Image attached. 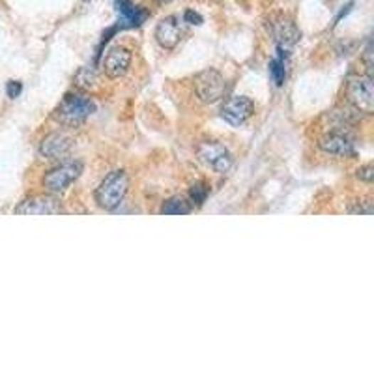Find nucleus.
Masks as SVG:
<instances>
[{"instance_id":"9","label":"nucleus","mask_w":374,"mask_h":374,"mask_svg":"<svg viewBox=\"0 0 374 374\" xmlns=\"http://www.w3.org/2000/svg\"><path fill=\"white\" fill-rule=\"evenodd\" d=\"M319 148L324 154L335 157H354L356 156V146L354 141L350 139L348 133L335 129V132L326 133L324 137H320Z\"/></svg>"},{"instance_id":"14","label":"nucleus","mask_w":374,"mask_h":374,"mask_svg":"<svg viewBox=\"0 0 374 374\" xmlns=\"http://www.w3.org/2000/svg\"><path fill=\"white\" fill-rule=\"evenodd\" d=\"M117 11L120 16L118 28H137L148 19V11L144 8H139L132 0H117Z\"/></svg>"},{"instance_id":"17","label":"nucleus","mask_w":374,"mask_h":374,"mask_svg":"<svg viewBox=\"0 0 374 374\" xmlns=\"http://www.w3.org/2000/svg\"><path fill=\"white\" fill-rule=\"evenodd\" d=\"M75 85L79 86L81 90H92V88H96V70H94V68H81V70L75 73Z\"/></svg>"},{"instance_id":"1","label":"nucleus","mask_w":374,"mask_h":374,"mask_svg":"<svg viewBox=\"0 0 374 374\" xmlns=\"http://www.w3.org/2000/svg\"><path fill=\"white\" fill-rule=\"evenodd\" d=\"M94 112H96V103L92 102L90 97L79 92H71L64 96V100L53 111V118L60 126L77 127L86 122V118H90Z\"/></svg>"},{"instance_id":"4","label":"nucleus","mask_w":374,"mask_h":374,"mask_svg":"<svg viewBox=\"0 0 374 374\" xmlns=\"http://www.w3.org/2000/svg\"><path fill=\"white\" fill-rule=\"evenodd\" d=\"M195 94L203 103H218L227 90L225 77L218 70H204L195 77Z\"/></svg>"},{"instance_id":"21","label":"nucleus","mask_w":374,"mask_h":374,"mask_svg":"<svg viewBox=\"0 0 374 374\" xmlns=\"http://www.w3.org/2000/svg\"><path fill=\"white\" fill-rule=\"evenodd\" d=\"M21 92H23V85H21L19 81H10L6 85V94H8V97H11V100L19 97Z\"/></svg>"},{"instance_id":"3","label":"nucleus","mask_w":374,"mask_h":374,"mask_svg":"<svg viewBox=\"0 0 374 374\" xmlns=\"http://www.w3.org/2000/svg\"><path fill=\"white\" fill-rule=\"evenodd\" d=\"M346 100L350 107H354L356 111L361 114H373L374 112V86L373 77L359 75L350 79L346 85Z\"/></svg>"},{"instance_id":"7","label":"nucleus","mask_w":374,"mask_h":374,"mask_svg":"<svg viewBox=\"0 0 374 374\" xmlns=\"http://www.w3.org/2000/svg\"><path fill=\"white\" fill-rule=\"evenodd\" d=\"M62 212V203L53 195H36L16 208L17 215H58Z\"/></svg>"},{"instance_id":"22","label":"nucleus","mask_w":374,"mask_h":374,"mask_svg":"<svg viewBox=\"0 0 374 374\" xmlns=\"http://www.w3.org/2000/svg\"><path fill=\"white\" fill-rule=\"evenodd\" d=\"M183 23H189V25H203L204 19L201 14H197V11L193 10H187L186 14H183Z\"/></svg>"},{"instance_id":"6","label":"nucleus","mask_w":374,"mask_h":374,"mask_svg":"<svg viewBox=\"0 0 374 374\" xmlns=\"http://www.w3.org/2000/svg\"><path fill=\"white\" fill-rule=\"evenodd\" d=\"M197 156L206 167H210L212 171L218 172V174H227V172L233 169V156H230V152H228L227 148L223 146L221 142H201L197 146Z\"/></svg>"},{"instance_id":"19","label":"nucleus","mask_w":374,"mask_h":374,"mask_svg":"<svg viewBox=\"0 0 374 374\" xmlns=\"http://www.w3.org/2000/svg\"><path fill=\"white\" fill-rule=\"evenodd\" d=\"M350 213H359V215H370L373 213V198H361L356 203L354 208H350Z\"/></svg>"},{"instance_id":"23","label":"nucleus","mask_w":374,"mask_h":374,"mask_svg":"<svg viewBox=\"0 0 374 374\" xmlns=\"http://www.w3.org/2000/svg\"><path fill=\"white\" fill-rule=\"evenodd\" d=\"M352 6H354V4H352V2H350V4H348V6H346V8H344V10H341V14H339V16L335 17V23H333V25H337V23H339V21H341V19H343V17H344V16H346V14H348V11H350V10H352Z\"/></svg>"},{"instance_id":"2","label":"nucleus","mask_w":374,"mask_h":374,"mask_svg":"<svg viewBox=\"0 0 374 374\" xmlns=\"http://www.w3.org/2000/svg\"><path fill=\"white\" fill-rule=\"evenodd\" d=\"M127 189H129V176L126 171L109 172L94 195L97 206L109 210V212L117 210L127 195Z\"/></svg>"},{"instance_id":"12","label":"nucleus","mask_w":374,"mask_h":374,"mask_svg":"<svg viewBox=\"0 0 374 374\" xmlns=\"http://www.w3.org/2000/svg\"><path fill=\"white\" fill-rule=\"evenodd\" d=\"M272 34L277 47H281V49H290L301 38L296 23L287 16H279L272 21Z\"/></svg>"},{"instance_id":"11","label":"nucleus","mask_w":374,"mask_h":374,"mask_svg":"<svg viewBox=\"0 0 374 374\" xmlns=\"http://www.w3.org/2000/svg\"><path fill=\"white\" fill-rule=\"evenodd\" d=\"M132 66V51L126 47H112L103 58V71L109 79H120Z\"/></svg>"},{"instance_id":"5","label":"nucleus","mask_w":374,"mask_h":374,"mask_svg":"<svg viewBox=\"0 0 374 374\" xmlns=\"http://www.w3.org/2000/svg\"><path fill=\"white\" fill-rule=\"evenodd\" d=\"M81 161H66L58 165V167L51 169L49 172H46V176H43L41 182H43V187H46L47 191L56 195V193H64L66 189H70L71 183L81 176Z\"/></svg>"},{"instance_id":"15","label":"nucleus","mask_w":374,"mask_h":374,"mask_svg":"<svg viewBox=\"0 0 374 374\" xmlns=\"http://www.w3.org/2000/svg\"><path fill=\"white\" fill-rule=\"evenodd\" d=\"M159 212L163 215H187V213L193 212V204L183 197H171L167 198L165 203L161 204V210Z\"/></svg>"},{"instance_id":"8","label":"nucleus","mask_w":374,"mask_h":374,"mask_svg":"<svg viewBox=\"0 0 374 374\" xmlns=\"http://www.w3.org/2000/svg\"><path fill=\"white\" fill-rule=\"evenodd\" d=\"M255 103L245 96H233L221 107V118L230 126L238 127L253 117Z\"/></svg>"},{"instance_id":"13","label":"nucleus","mask_w":374,"mask_h":374,"mask_svg":"<svg viewBox=\"0 0 374 374\" xmlns=\"http://www.w3.org/2000/svg\"><path fill=\"white\" fill-rule=\"evenodd\" d=\"M71 146H73V139L64 132H55L51 135H47L40 144V154L46 159H62L70 154Z\"/></svg>"},{"instance_id":"10","label":"nucleus","mask_w":374,"mask_h":374,"mask_svg":"<svg viewBox=\"0 0 374 374\" xmlns=\"http://www.w3.org/2000/svg\"><path fill=\"white\" fill-rule=\"evenodd\" d=\"M182 36H183V28H182V23H180V17L169 16L157 23L156 41L159 43V47H163V49L172 51V49L180 43Z\"/></svg>"},{"instance_id":"16","label":"nucleus","mask_w":374,"mask_h":374,"mask_svg":"<svg viewBox=\"0 0 374 374\" xmlns=\"http://www.w3.org/2000/svg\"><path fill=\"white\" fill-rule=\"evenodd\" d=\"M277 58L269 64V73H272L273 82L277 86H283L287 81V49L277 47Z\"/></svg>"},{"instance_id":"18","label":"nucleus","mask_w":374,"mask_h":374,"mask_svg":"<svg viewBox=\"0 0 374 374\" xmlns=\"http://www.w3.org/2000/svg\"><path fill=\"white\" fill-rule=\"evenodd\" d=\"M210 189L204 182H198L191 187V191H189V198H191V204H197V206H203L206 203V197Z\"/></svg>"},{"instance_id":"25","label":"nucleus","mask_w":374,"mask_h":374,"mask_svg":"<svg viewBox=\"0 0 374 374\" xmlns=\"http://www.w3.org/2000/svg\"><path fill=\"white\" fill-rule=\"evenodd\" d=\"M82 2H88V0H82Z\"/></svg>"},{"instance_id":"24","label":"nucleus","mask_w":374,"mask_h":374,"mask_svg":"<svg viewBox=\"0 0 374 374\" xmlns=\"http://www.w3.org/2000/svg\"><path fill=\"white\" fill-rule=\"evenodd\" d=\"M157 2H171V0H157Z\"/></svg>"},{"instance_id":"20","label":"nucleus","mask_w":374,"mask_h":374,"mask_svg":"<svg viewBox=\"0 0 374 374\" xmlns=\"http://www.w3.org/2000/svg\"><path fill=\"white\" fill-rule=\"evenodd\" d=\"M356 176L365 183H373L374 182V167L373 165H365V167H359Z\"/></svg>"}]
</instances>
